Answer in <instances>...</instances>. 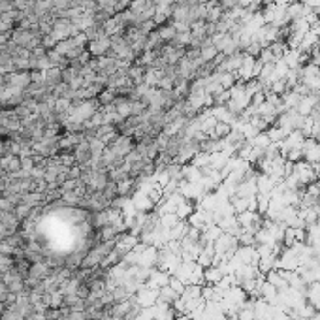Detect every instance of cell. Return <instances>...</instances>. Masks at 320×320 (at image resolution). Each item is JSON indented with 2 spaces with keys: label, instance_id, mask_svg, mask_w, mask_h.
<instances>
[{
  "label": "cell",
  "instance_id": "obj_10",
  "mask_svg": "<svg viewBox=\"0 0 320 320\" xmlns=\"http://www.w3.org/2000/svg\"><path fill=\"white\" fill-rule=\"evenodd\" d=\"M290 2H299V0H290Z\"/></svg>",
  "mask_w": 320,
  "mask_h": 320
},
{
  "label": "cell",
  "instance_id": "obj_3",
  "mask_svg": "<svg viewBox=\"0 0 320 320\" xmlns=\"http://www.w3.org/2000/svg\"><path fill=\"white\" fill-rule=\"evenodd\" d=\"M266 134H268V137H270L271 143H279V141H283L284 137L288 136V132L284 130V128H281V126H270L268 130H266Z\"/></svg>",
  "mask_w": 320,
  "mask_h": 320
},
{
  "label": "cell",
  "instance_id": "obj_1",
  "mask_svg": "<svg viewBox=\"0 0 320 320\" xmlns=\"http://www.w3.org/2000/svg\"><path fill=\"white\" fill-rule=\"evenodd\" d=\"M110 47H111V40L108 36H102V38H94V40H91L89 51H91V55L102 57V55H106V53H108Z\"/></svg>",
  "mask_w": 320,
  "mask_h": 320
},
{
  "label": "cell",
  "instance_id": "obj_6",
  "mask_svg": "<svg viewBox=\"0 0 320 320\" xmlns=\"http://www.w3.org/2000/svg\"><path fill=\"white\" fill-rule=\"evenodd\" d=\"M288 70H290V66L283 61V59H279V61H275V81H279V79H284L286 74H288Z\"/></svg>",
  "mask_w": 320,
  "mask_h": 320
},
{
  "label": "cell",
  "instance_id": "obj_4",
  "mask_svg": "<svg viewBox=\"0 0 320 320\" xmlns=\"http://www.w3.org/2000/svg\"><path fill=\"white\" fill-rule=\"evenodd\" d=\"M211 162V155L209 153H206V151H198L196 155H194V159H192V166H196L200 170H204V168H207Z\"/></svg>",
  "mask_w": 320,
  "mask_h": 320
},
{
  "label": "cell",
  "instance_id": "obj_5",
  "mask_svg": "<svg viewBox=\"0 0 320 320\" xmlns=\"http://www.w3.org/2000/svg\"><path fill=\"white\" fill-rule=\"evenodd\" d=\"M252 147H258V149H266L268 145H270V137H268V134L266 132H260V134H256L251 141H249Z\"/></svg>",
  "mask_w": 320,
  "mask_h": 320
},
{
  "label": "cell",
  "instance_id": "obj_9",
  "mask_svg": "<svg viewBox=\"0 0 320 320\" xmlns=\"http://www.w3.org/2000/svg\"><path fill=\"white\" fill-rule=\"evenodd\" d=\"M307 320H320V313H315L311 319H307Z\"/></svg>",
  "mask_w": 320,
  "mask_h": 320
},
{
  "label": "cell",
  "instance_id": "obj_7",
  "mask_svg": "<svg viewBox=\"0 0 320 320\" xmlns=\"http://www.w3.org/2000/svg\"><path fill=\"white\" fill-rule=\"evenodd\" d=\"M175 26L173 25H166V26H162L159 30V36H160V40H173L175 38Z\"/></svg>",
  "mask_w": 320,
  "mask_h": 320
},
{
  "label": "cell",
  "instance_id": "obj_8",
  "mask_svg": "<svg viewBox=\"0 0 320 320\" xmlns=\"http://www.w3.org/2000/svg\"><path fill=\"white\" fill-rule=\"evenodd\" d=\"M301 2H303V6L311 8L313 12L320 13V0H301Z\"/></svg>",
  "mask_w": 320,
  "mask_h": 320
},
{
  "label": "cell",
  "instance_id": "obj_2",
  "mask_svg": "<svg viewBox=\"0 0 320 320\" xmlns=\"http://www.w3.org/2000/svg\"><path fill=\"white\" fill-rule=\"evenodd\" d=\"M217 74H219V83H221V87L224 89V91L232 89V87L239 81L234 72H217Z\"/></svg>",
  "mask_w": 320,
  "mask_h": 320
}]
</instances>
